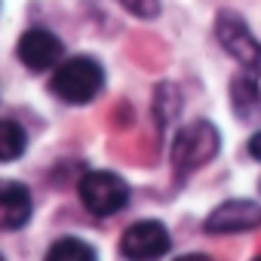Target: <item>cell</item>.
Segmentation results:
<instances>
[{"label":"cell","instance_id":"6da1fadb","mask_svg":"<svg viewBox=\"0 0 261 261\" xmlns=\"http://www.w3.org/2000/svg\"><path fill=\"white\" fill-rule=\"evenodd\" d=\"M105 86V71L89 56H74L56 65L49 92L65 105H89Z\"/></svg>","mask_w":261,"mask_h":261},{"label":"cell","instance_id":"7a4b0ae2","mask_svg":"<svg viewBox=\"0 0 261 261\" xmlns=\"http://www.w3.org/2000/svg\"><path fill=\"white\" fill-rule=\"evenodd\" d=\"M218 145H221V136L209 120H194V123L181 126L175 142H172V169H175V175L185 178L194 169L206 166L218 154Z\"/></svg>","mask_w":261,"mask_h":261},{"label":"cell","instance_id":"3957f363","mask_svg":"<svg viewBox=\"0 0 261 261\" xmlns=\"http://www.w3.org/2000/svg\"><path fill=\"white\" fill-rule=\"evenodd\" d=\"M77 194L83 200V206L98 215V218H108V215H117L120 209H126L129 203V185L117 175V172H108V169H95V172H86L77 185Z\"/></svg>","mask_w":261,"mask_h":261},{"label":"cell","instance_id":"277c9868","mask_svg":"<svg viewBox=\"0 0 261 261\" xmlns=\"http://www.w3.org/2000/svg\"><path fill=\"white\" fill-rule=\"evenodd\" d=\"M215 37H218V43H221L246 71L261 74V43L252 37L249 25H246L233 10L218 13V19H215Z\"/></svg>","mask_w":261,"mask_h":261},{"label":"cell","instance_id":"5b68a950","mask_svg":"<svg viewBox=\"0 0 261 261\" xmlns=\"http://www.w3.org/2000/svg\"><path fill=\"white\" fill-rule=\"evenodd\" d=\"M16 56H19V62H22L28 71L40 74V71H53V68L65 59V43H62L53 31H46V28H28V31L19 37Z\"/></svg>","mask_w":261,"mask_h":261},{"label":"cell","instance_id":"8992f818","mask_svg":"<svg viewBox=\"0 0 261 261\" xmlns=\"http://www.w3.org/2000/svg\"><path fill=\"white\" fill-rule=\"evenodd\" d=\"M169 246H172L169 230H166L160 221H151V218H148V221L129 224V227L123 230V237H120V255L139 258V261H145V258H160V255L169 252Z\"/></svg>","mask_w":261,"mask_h":261},{"label":"cell","instance_id":"52a82bcc","mask_svg":"<svg viewBox=\"0 0 261 261\" xmlns=\"http://www.w3.org/2000/svg\"><path fill=\"white\" fill-rule=\"evenodd\" d=\"M255 227H261V206L255 200H224L203 221V230L215 233V237L243 233V230H255Z\"/></svg>","mask_w":261,"mask_h":261},{"label":"cell","instance_id":"ba28073f","mask_svg":"<svg viewBox=\"0 0 261 261\" xmlns=\"http://www.w3.org/2000/svg\"><path fill=\"white\" fill-rule=\"evenodd\" d=\"M34 200L28 185L13 181V178H0V230H19L31 221Z\"/></svg>","mask_w":261,"mask_h":261},{"label":"cell","instance_id":"9c48e42d","mask_svg":"<svg viewBox=\"0 0 261 261\" xmlns=\"http://www.w3.org/2000/svg\"><path fill=\"white\" fill-rule=\"evenodd\" d=\"M230 105L240 120H255L261 117V89H258V74L246 71L230 80Z\"/></svg>","mask_w":261,"mask_h":261},{"label":"cell","instance_id":"30bf717a","mask_svg":"<svg viewBox=\"0 0 261 261\" xmlns=\"http://www.w3.org/2000/svg\"><path fill=\"white\" fill-rule=\"evenodd\" d=\"M28 148V133L16 120H0V163H13L25 154Z\"/></svg>","mask_w":261,"mask_h":261},{"label":"cell","instance_id":"8fae6325","mask_svg":"<svg viewBox=\"0 0 261 261\" xmlns=\"http://www.w3.org/2000/svg\"><path fill=\"white\" fill-rule=\"evenodd\" d=\"M46 258L49 261H92L95 258V249L77 237H62L56 240L49 249H46Z\"/></svg>","mask_w":261,"mask_h":261},{"label":"cell","instance_id":"7c38bea8","mask_svg":"<svg viewBox=\"0 0 261 261\" xmlns=\"http://www.w3.org/2000/svg\"><path fill=\"white\" fill-rule=\"evenodd\" d=\"M178 108H181L178 89H175L172 83H160V86H157V98H154V111H157L160 126H169L172 117H178Z\"/></svg>","mask_w":261,"mask_h":261},{"label":"cell","instance_id":"4fadbf2b","mask_svg":"<svg viewBox=\"0 0 261 261\" xmlns=\"http://www.w3.org/2000/svg\"><path fill=\"white\" fill-rule=\"evenodd\" d=\"M117 4L133 13L136 19H157L160 16V0H117Z\"/></svg>","mask_w":261,"mask_h":261},{"label":"cell","instance_id":"5bb4252c","mask_svg":"<svg viewBox=\"0 0 261 261\" xmlns=\"http://www.w3.org/2000/svg\"><path fill=\"white\" fill-rule=\"evenodd\" d=\"M249 154H252V157H255V160L261 163V129H258V133H255V136L249 139Z\"/></svg>","mask_w":261,"mask_h":261}]
</instances>
